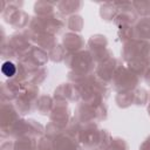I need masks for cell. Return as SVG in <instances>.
Here are the masks:
<instances>
[{
	"label": "cell",
	"instance_id": "6da1fadb",
	"mask_svg": "<svg viewBox=\"0 0 150 150\" xmlns=\"http://www.w3.org/2000/svg\"><path fill=\"white\" fill-rule=\"evenodd\" d=\"M1 70L6 76H13L15 74V66L12 62H5L2 64Z\"/></svg>",
	"mask_w": 150,
	"mask_h": 150
}]
</instances>
